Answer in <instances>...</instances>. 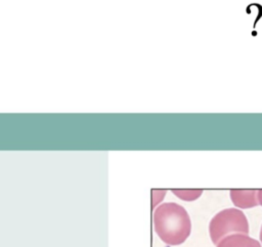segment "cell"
Wrapping results in <instances>:
<instances>
[{"label":"cell","instance_id":"5","mask_svg":"<svg viewBox=\"0 0 262 247\" xmlns=\"http://www.w3.org/2000/svg\"><path fill=\"white\" fill-rule=\"evenodd\" d=\"M172 193L184 201L196 200L203 193V190H172Z\"/></svg>","mask_w":262,"mask_h":247},{"label":"cell","instance_id":"2","mask_svg":"<svg viewBox=\"0 0 262 247\" xmlns=\"http://www.w3.org/2000/svg\"><path fill=\"white\" fill-rule=\"evenodd\" d=\"M209 233L213 244L217 245L231 233L248 235L249 222L243 211L236 208L223 209L210 220Z\"/></svg>","mask_w":262,"mask_h":247},{"label":"cell","instance_id":"4","mask_svg":"<svg viewBox=\"0 0 262 247\" xmlns=\"http://www.w3.org/2000/svg\"><path fill=\"white\" fill-rule=\"evenodd\" d=\"M217 247H261L260 243L245 234H231L224 237Z\"/></svg>","mask_w":262,"mask_h":247},{"label":"cell","instance_id":"7","mask_svg":"<svg viewBox=\"0 0 262 247\" xmlns=\"http://www.w3.org/2000/svg\"><path fill=\"white\" fill-rule=\"evenodd\" d=\"M257 198H258V202H259V204L262 206V190H258Z\"/></svg>","mask_w":262,"mask_h":247},{"label":"cell","instance_id":"6","mask_svg":"<svg viewBox=\"0 0 262 247\" xmlns=\"http://www.w3.org/2000/svg\"><path fill=\"white\" fill-rule=\"evenodd\" d=\"M165 194H166V191H159V190H154L152 191V199H154V202H152V206L155 207L164 197H165Z\"/></svg>","mask_w":262,"mask_h":247},{"label":"cell","instance_id":"3","mask_svg":"<svg viewBox=\"0 0 262 247\" xmlns=\"http://www.w3.org/2000/svg\"><path fill=\"white\" fill-rule=\"evenodd\" d=\"M257 190H230L232 203L239 208H252L259 205Z\"/></svg>","mask_w":262,"mask_h":247},{"label":"cell","instance_id":"1","mask_svg":"<svg viewBox=\"0 0 262 247\" xmlns=\"http://www.w3.org/2000/svg\"><path fill=\"white\" fill-rule=\"evenodd\" d=\"M154 227L160 239L168 245H180L190 235L191 222L187 211L174 202L163 203L154 212Z\"/></svg>","mask_w":262,"mask_h":247},{"label":"cell","instance_id":"8","mask_svg":"<svg viewBox=\"0 0 262 247\" xmlns=\"http://www.w3.org/2000/svg\"><path fill=\"white\" fill-rule=\"evenodd\" d=\"M260 240H261V243H262V225H261V230H260Z\"/></svg>","mask_w":262,"mask_h":247}]
</instances>
